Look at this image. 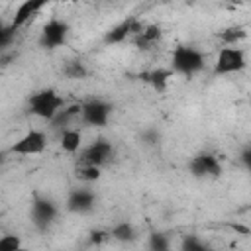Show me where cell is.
<instances>
[{"label":"cell","mask_w":251,"mask_h":251,"mask_svg":"<svg viewBox=\"0 0 251 251\" xmlns=\"http://www.w3.org/2000/svg\"><path fill=\"white\" fill-rule=\"evenodd\" d=\"M65 106V100L53 90V88H43L29 98V112L41 120H53L57 112Z\"/></svg>","instance_id":"cell-1"},{"label":"cell","mask_w":251,"mask_h":251,"mask_svg":"<svg viewBox=\"0 0 251 251\" xmlns=\"http://www.w3.org/2000/svg\"><path fill=\"white\" fill-rule=\"evenodd\" d=\"M171 63H173V71L175 73H180V75L190 76V75L202 71V67H204V55L198 49L190 47V45H178L173 51Z\"/></svg>","instance_id":"cell-2"},{"label":"cell","mask_w":251,"mask_h":251,"mask_svg":"<svg viewBox=\"0 0 251 251\" xmlns=\"http://www.w3.org/2000/svg\"><path fill=\"white\" fill-rule=\"evenodd\" d=\"M57 218V206L51 198L47 196H41V194H35L33 196V202H31V220L35 224V227L39 231H47L49 226L55 222Z\"/></svg>","instance_id":"cell-3"},{"label":"cell","mask_w":251,"mask_h":251,"mask_svg":"<svg viewBox=\"0 0 251 251\" xmlns=\"http://www.w3.org/2000/svg\"><path fill=\"white\" fill-rule=\"evenodd\" d=\"M245 69V55L237 47H222L214 65L216 75H229V73H239Z\"/></svg>","instance_id":"cell-4"},{"label":"cell","mask_w":251,"mask_h":251,"mask_svg":"<svg viewBox=\"0 0 251 251\" xmlns=\"http://www.w3.org/2000/svg\"><path fill=\"white\" fill-rule=\"evenodd\" d=\"M67 33H69V25L57 18L49 20L43 29H41V37H39V43L41 47L45 49H57L61 47L65 41H67Z\"/></svg>","instance_id":"cell-5"},{"label":"cell","mask_w":251,"mask_h":251,"mask_svg":"<svg viewBox=\"0 0 251 251\" xmlns=\"http://www.w3.org/2000/svg\"><path fill=\"white\" fill-rule=\"evenodd\" d=\"M110 114H112V106L104 100L94 98V100H88L86 104H82V114L80 116H82L84 124L94 126V127H102V126L108 124Z\"/></svg>","instance_id":"cell-6"},{"label":"cell","mask_w":251,"mask_h":251,"mask_svg":"<svg viewBox=\"0 0 251 251\" xmlns=\"http://www.w3.org/2000/svg\"><path fill=\"white\" fill-rule=\"evenodd\" d=\"M190 173L196 178H218L222 175V165L216 155L212 153H200L192 157L190 161Z\"/></svg>","instance_id":"cell-7"},{"label":"cell","mask_w":251,"mask_h":251,"mask_svg":"<svg viewBox=\"0 0 251 251\" xmlns=\"http://www.w3.org/2000/svg\"><path fill=\"white\" fill-rule=\"evenodd\" d=\"M47 145V137L43 131L39 129H29L25 135H22L12 147L10 151L12 153H18V155H37L45 149Z\"/></svg>","instance_id":"cell-8"},{"label":"cell","mask_w":251,"mask_h":251,"mask_svg":"<svg viewBox=\"0 0 251 251\" xmlns=\"http://www.w3.org/2000/svg\"><path fill=\"white\" fill-rule=\"evenodd\" d=\"M114 155V147L108 139L104 137H98L96 141H92L80 155V163H90V165H106Z\"/></svg>","instance_id":"cell-9"},{"label":"cell","mask_w":251,"mask_h":251,"mask_svg":"<svg viewBox=\"0 0 251 251\" xmlns=\"http://www.w3.org/2000/svg\"><path fill=\"white\" fill-rule=\"evenodd\" d=\"M143 24L139 22V20H135V18H127V20H124V22H120L116 27H112L108 33H106V37H104V41L106 43H122L126 37H129V35H139L141 31H143Z\"/></svg>","instance_id":"cell-10"},{"label":"cell","mask_w":251,"mask_h":251,"mask_svg":"<svg viewBox=\"0 0 251 251\" xmlns=\"http://www.w3.org/2000/svg\"><path fill=\"white\" fill-rule=\"evenodd\" d=\"M94 204H96V196L88 188H75L67 198V208L75 214H86L94 208Z\"/></svg>","instance_id":"cell-11"},{"label":"cell","mask_w":251,"mask_h":251,"mask_svg":"<svg viewBox=\"0 0 251 251\" xmlns=\"http://www.w3.org/2000/svg\"><path fill=\"white\" fill-rule=\"evenodd\" d=\"M49 2H53V0H25L24 4H20V8L16 10V14H14V20H12V24L10 25H14L16 29H20L24 24H27L43 6H47Z\"/></svg>","instance_id":"cell-12"},{"label":"cell","mask_w":251,"mask_h":251,"mask_svg":"<svg viewBox=\"0 0 251 251\" xmlns=\"http://www.w3.org/2000/svg\"><path fill=\"white\" fill-rule=\"evenodd\" d=\"M173 73H175L173 69H153L149 73H141L139 78L145 80L147 84H151L157 92H165L167 90V84H169V80L173 76Z\"/></svg>","instance_id":"cell-13"},{"label":"cell","mask_w":251,"mask_h":251,"mask_svg":"<svg viewBox=\"0 0 251 251\" xmlns=\"http://www.w3.org/2000/svg\"><path fill=\"white\" fill-rule=\"evenodd\" d=\"M161 35H163V31L159 25H145L143 31L139 35H135V43L141 49H149L151 45H155L161 39Z\"/></svg>","instance_id":"cell-14"},{"label":"cell","mask_w":251,"mask_h":251,"mask_svg":"<svg viewBox=\"0 0 251 251\" xmlns=\"http://www.w3.org/2000/svg\"><path fill=\"white\" fill-rule=\"evenodd\" d=\"M80 114H82V104H71V106L59 110L57 116L51 120V124H53L55 127H65L75 116H80Z\"/></svg>","instance_id":"cell-15"},{"label":"cell","mask_w":251,"mask_h":251,"mask_svg":"<svg viewBox=\"0 0 251 251\" xmlns=\"http://www.w3.org/2000/svg\"><path fill=\"white\" fill-rule=\"evenodd\" d=\"M82 143V133L78 129H65L61 135V147L67 153H76Z\"/></svg>","instance_id":"cell-16"},{"label":"cell","mask_w":251,"mask_h":251,"mask_svg":"<svg viewBox=\"0 0 251 251\" xmlns=\"http://www.w3.org/2000/svg\"><path fill=\"white\" fill-rule=\"evenodd\" d=\"M76 178L78 180H84V182H94L100 178V167L98 165H90V163H80L75 171Z\"/></svg>","instance_id":"cell-17"},{"label":"cell","mask_w":251,"mask_h":251,"mask_svg":"<svg viewBox=\"0 0 251 251\" xmlns=\"http://www.w3.org/2000/svg\"><path fill=\"white\" fill-rule=\"evenodd\" d=\"M110 235L114 239H118V241H133L135 239V229H133V226L129 222H120V224H116L112 227Z\"/></svg>","instance_id":"cell-18"},{"label":"cell","mask_w":251,"mask_h":251,"mask_svg":"<svg viewBox=\"0 0 251 251\" xmlns=\"http://www.w3.org/2000/svg\"><path fill=\"white\" fill-rule=\"evenodd\" d=\"M245 29L243 27H239V25H231V27H226V29H222L220 33H218V37L226 43V45H235L237 41H241V39H245Z\"/></svg>","instance_id":"cell-19"},{"label":"cell","mask_w":251,"mask_h":251,"mask_svg":"<svg viewBox=\"0 0 251 251\" xmlns=\"http://www.w3.org/2000/svg\"><path fill=\"white\" fill-rule=\"evenodd\" d=\"M63 73L69 78H84L86 76V69H84V65L80 61H69L63 67Z\"/></svg>","instance_id":"cell-20"},{"label":"cell","mask_w":251,"mask_h":251,"mask_svg":"<svg viewBox=\"0 0 251 251\" xmlns=\"http://www.w3.org/2000/svg\"><path fill=\"white\" fill-rule=\"evenodd\" d=\"M22 247V241L18 235H2L0 237V249L4 251H16Z\"/></svg>","instance_id":"cell-21"},{"label":"cell","mask_w":251,"mask_h":251,"mask_svg":"<svg viewBox=\"0 0 251 251\" xmlns=\"http://www.w3.org/2000/svg\"><path fill=\"white\" fill-rule=\"evenodd\" d=\"M149 247L155 249V251H165V249H169V239H167V235H163V233H151V237H149Z\"/></svg>","instance_id":"cell-22"},{"label":"cell","mask_w":251,"mask_h":251,"mask_svg":"<svg viewBox=\"0 0 251 251\" xmlns=\"http://www.w3.org/2000/svg\"><path fill=\"white\" fill-rule=\"evenodd\" d=\"M182 249L184 251H204L206 249V243L200 241L196 235H186L184 241H182Z\"/></svg>","instance_id":"cell-23"},{"label":"cell","mask_w":251,"mask_h":251,"mask_svg":"<svg viewBox=\"0 0 251 251\" xmlns=\"http://www.w3.org/2000/svg\"><path fill=\"white\" fill-rule=\"evenodd\" d=\"M16 27L14 25H6V27H2V31H0V47L2 49H8L10 47V43H12V39L16 37Z\"/></svg>","instance_id":"cell-24"},{"label":"cell","mask_w":251,"mask_h":251,"mask_svg":"<svg viewBox=\"0 0 251 251\" xmlns=\"http://www.w3.org/2000/svg\"><path fill=\"white\" fill-rule=\"evenodd\" d=\"M108 237H112L110 231H102V229H92V231H90V243H94V245L104 243Z\"/></svg>","instance_id":"cell-25"},{"label":"cell","mask_w":251,"mask_h":251,"mask_svg":"<svg viewBox=\"0 0 251 251\" xmlns=\"http://www.w3.org/2000/svg\"><path fill=\"white\" fill-rule=\"evenodd\" d=\"M241 163H243V167L251 173V147H245V149L241 151Z\"/></svg>","instance_id":"cell-26"},{"label":"cell","mask_w":251,"mask_h":251,"mask_svg":"<svg viewBox=\"0 0 251 251\" xmlns=\"http://www.w3.org/2000/svg\"><path fill=\"white\" fill-rule=\"evenodd\" d=\"M143 139H145V143H155L159 139V133L155 129H149V131L143 133Z\"/></svg>","instance_id":"cell-27"},{"label":"cell","mask_w":251,"mask_h":251,"mask_svg":"<svg viewBox=\"0 0 251 251\" xmlns=\"http://www.w3.org/2000/svg\"><path fill=\"white\" fill-rule=\"evenodd\" d=\"M231 227H233V229H237V231H241V233H249V229H247V227H243V226H237V224H233Z\"/></svg>","instance_id":"cell-28"}]
</instances>
